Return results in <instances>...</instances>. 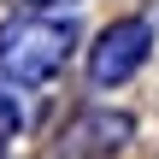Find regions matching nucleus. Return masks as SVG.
Here are the masks:
<instances>
[{"label":"nucleus","instance_id":"3","mask_svg":"<svg viewBox=\"0 0 159 159\" xmlns=\"http://www.w3.org/2000/svg\"><path fill=\"white\" fill-rule=\"evenodd\" d=\"M71 142H89V153H118V148L130 142V118H124V112H94V118L77 124Z\"/></svg>","mask_w":159,"mask_h":159},{"label":"nucleus","instance_id":"4","mask_svg":"<svg viewBox=\"0 0 159 159\" xmlns=\"http://www.w3.org/2000/svg\"><path fill=\"white\" fill-rule=\"evenodd\" d=\"M18 124H24V112H18V100H12V94H0V136H12Z\"/></svg>","mask_w":159,"mask_h":159},{"label":"nucleus","instance_id":"6","mask_svg":"<svg viewBox=\"0 0 159 159\" xmlns=\"http://www.w3.org/2000/svg\"><path fill=\"white\" fill-rule=\"evenodd\" d=\"M30 6H59V0H30Z\"/></svg>","mask_w":159,"mask_h":159},{"label":"nucleus","instance_id":"2","mask_svg":"<svg viewBox=\"0 0 159 159\" xmlns=\"http://www.w3.org/2000/svg\"><path fill=\"white\" fill-rule=\"evenodd\" d=\"M148 47H153V24L148 18H118V24L100 30V41L89 53V77L100 89H118V83H130L148 65Z\"/></svg>","mask_w":159,"mask_h":159},{"label":"nucleus","instance_id":"5","mask_svg":"<svg viewBox=\"0 0 159 159\" xmlns=\"http://www.w3.org/2000/svg\"><path fill=\"white\" fill-rule=\"evenodd\" d=\"M148 24H159V0H153V12H148Z\"/></svg>","mask_w":159,"mask_h":159},{"label":"nucleus","instance_id":"1","mask_svg":"<svg viewBox=\"0 0 159 159\" xmlns=\"http://www.w3.org/2000/svg\"><path fill=\"white\" fill-rule=\"evenodd\" d=\"M71 24H53V18H24V24H6L0 30V71L6 83L18 89H41L65 59H71Z\"/></svg>","mask_w":159,"mask_h":159}]
</instances>
